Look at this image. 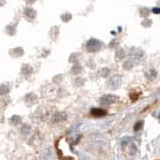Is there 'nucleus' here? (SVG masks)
Segmentation results:
<instances>
[{
	"mask_svg": "<svg viewBox=\"0 0 160 160\" xmlns=\"http://www.w3.org/2000/svg\"><path fill=\"white\" fill-rule=\"evenodd\" d=\"M87 50L90 52H95L98 51V50L101 48V43H100L99 40L97 39H90L86 44Z\"/></svg>",
	"mask_w": 160,
	"mask_h": 160,
	"instance_id": "1",
	"label": "nucleus"
},
{
	"mask_svg": "<svg viewBox=\"0 0 160 160\" xmlns=\"http://www.w3.org/2000/svg\"><path fill=\"white\" fill-rule=\"evenodd\" d=\"M117 100V97L115 96V95H112V94H107V95H103L100 99V103L102 105H110L114 103L115 101Z\"/></svg>",
	"mask_w": 160,
	"mask_h": 160,
	"instance_id": "2",
	"label": "nucleus"
},
{
	"mask_svg": "<svg viewBox=\"0 0 160 160\" xmlns=\"http://www.w3.org/2000/svg\"><path fill=\"white\" fill-rule=\"evenodd\" d=\"M120 84H121V79L119 76H114L112 78L109 79V81L107 82V86L110 89H117Z\"/></svg>",
	"mask_w": 160,
	"mask_h": 160,
	"instance_id": "3",
	"label": "nucleus"
},
{
	"mask_svg": "<svg viewBox=\"0 0 160 160\" xmlns=\"http://www.w3.org/2000/svg\"><path fill=\"white\" fill-rule=\"evenodd\" d=\"M91 114L94 117H102L104 115H106V111L100 108H93L91 110Z\"/></svg>",
	"mask_w": 160,
	"mask_h": 160,
	"instance_id": "4",
	"label": "nucleus"
},
{
	"mask_svg": "<svg viewBox=\"0 0 160 160\" xmlns=\"http://www.w3.org/2000/svg\"><path fill=\"white\" fill-rule=\"evenodd\" d=\"M66 117H67V115L64 112H58L53 116V121L54 122H61V121H64V120L66 119Z\"/></svg>",
	"mask_w": 160,
	"mask_h": 160,
	"instance_id": "5",
	"label": "nucleus"
},
{
	"mask_svg": "<svg viewBox=\"0 0 160 160\" xmlns=\"http://www.w3.org/2000/svg\"><path fill=\"white\" fill-rule=\"evenodd\" d=\"M24 14L26 15V16L30 17V18H34L35 16H36V11L35 10H33L32 8H28L24 11Z\"/></svg>",
	"mask_w": 160,
	"mask_h": 160,
	"instance_id": "6",
	"label": "nucleus"
},
{
	"mask_svg": "<svg viewBox=\"0 0 160 160\" xmlns=\"http://www.w3.org/2000/svg\"><path fill=\"white\" fill-rule=\"evenodd\" d=\"M9 91V87L8 86H5V84H2L0 86V94H6Z\"/></svg>",
	"mask_w": 160,
	"mask_h": 160,
	"instance_id": "7",
	"label": "nucleus"
},
{
	"mask_svg": "<svg viewBox=\"0 0 160 160\" xmlns=\"http://www.w3.org/2000/svg\"><path fill=\"white\" fill-rule=\"evenodd\" d=\"M142 122H138V123H136L135 124V127H134V129L135 130H139L140 128H141V126H142Z\"/></svg>",
	"mask_w": 160,
	"mask_h": 160,
	"instance_id": "8",
	"label": "nucleus"
},
{
	"mask_svg": "<svg viewBox=\"0 0 160 160\" xmlns=\"http://www.w3.org/2000/svg\"><path fill=\"white\" fill-rule=\"evenodd\" d=\"M152 11H154V12H156V13H158V12H159V10H158V9H153V10H152Z\"/></svg>",
	"mask_w": 160,
	"mask_h": 160,
	"instance_id": "9",
	"label": "nucleus"
}]
</instances>
